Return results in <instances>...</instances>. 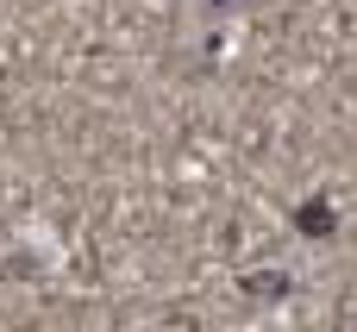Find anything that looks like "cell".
<instances>
[{"mask_svg": "<svg viewBox=\"0 0 357 332\" xmlns=\"http://www.w3.org/2000/svg\"><path fill=\"white\" fill-rule=\"evenodd\" d=\"M289 226H295L301 239H314V245H326V239L339 232V207H333V195H326V188H314L307 201H295V213H289Z\"/></svg>", "mask_w": 357, "mask_h": 332, "instance_id": "obj_1", "label": "cell"}, {"mask_svg": "<svg viewBox=\"0 0 357 332\" xmlns=\"http://www.w3.org/2000/svg\"><path fill=\"white\" fill-rule=\"evenodd\" d=\"M238 295L270 308V301H289V295H295V276H289V270H276V264H257V270H245V276H238Z\"/></svg>", "mask_w": 357, "mask_h": 332, "instance_id": "obj_2", "label": "cell"}, {"mask_svg": "<svg viewBox=\"0 0 357 332\" xmlns=\"http://www.w3.org/2000/svg\"><path fill=\"white\" fill-rule=\"evenodd\" d=\"M207 6H213V13H226V6H238V0H207Z\"/></svg>", "mask_w": 357, "mask_h": 332, "instance_id": "obj_3", "label": "cell"}]
</instances>
